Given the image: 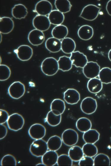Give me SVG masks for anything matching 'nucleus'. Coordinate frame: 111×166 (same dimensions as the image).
<instances>
[{
  "label": "nucleus",
  "instance_id": "obj_2",
  "mask_svg": "<svg viewBox=\"0 0 111 166\" xmlns=\"http://www.w3.org/2000/svg\"><path fill=\"white\" fill-rule=\"evenodd\" d=\"M48 149L47 143L41 139L35 140L31 144L29 148L30 153L37 157H42Z\"/></svg>",
  "mask_w": 111,
  "mask_h": 166
},
{
  "label": "nucleus",
  "instance_id": "obj_17",
  "mask_svg": "<svg viewBox=\"0 0 111 166\" xmlns=\"http://www.w3.org/2000/svg\"><path fill=\"white\" fill-rule=\"evenodd\" d=\"M58 157L56 151L50 150L42 157V162L45 166L54 165L57 163Z\"/></svg>",
  "mask_w": 111,
  "mask_h": 166
},
{
  "label": "nucleus",
  "instance_id": "obj_30",
  "mask_svg": "<svg viewBox=\"0 0 111 166\" xmlns=\"http://www.w3.org/2000/svg\"><path fill=\"white\" fill-rule=\"evenodd\" d=\"M58 62L59 69L63 71H68L72 68V64L70 57L65 56L60 57Z\"/></svg>",
  "mask_w": 111,
  "mask_h": 166
},
{
  "label": "nucleus",
  "instance_id": "obj_1",
  "mask_svg": "<svg viewBox=\"0 0 111 166\" xmlns=\"http://www.w3.org/2000/svg\"><path fill=\"white\" fill-rule=\"evenodd\" d=\"M41 68L45 75L48 76L53 75L59 69L58 61L53 57L46 58L42 62Z\"/></svg>",
  "mask_w": 111,
  "mask_h": 166
},
{
  "label": "nucleus",
  "instance_id": "obj_22",
  "mask_svg": "<svg viewBox=\"0 0 111 166\" xmlns=\"http://www.w3.org/2000/svg\"><path fill=\"white\" fill-rule=\"evenodd\" d=\"M100 133L95 129H90L84 133L83 138L85 143L94 144L99 139Z\"/></svg>",
  "mask_w": 111,
  "mask_h": 166
},
{
  "label": "nucleus",
  "instance_id": "obj_35",
  "mask_svg": "<svg viewBox=\"0 0 111 166\" xmlns=\"http://www.w3.org/2000/svg\"><path fill=\"white\" fill-rule=\"evenodd\" d=\"M82 149L85 156L92 157L96 155L98 150L94 144L86 143L83 146Z\"/></svg>",
  "mask_w": 111,
  "mask_h": 166
},
{
  "label": "nucleus",
  "instance_id": "obj_42",
  "mask_svg": "<svg viewBox=\"0 0 111 166\" xmlns=\"http://www.w3.org/2000/svg\"><path fill=\"white\" fill-rule=\"evenodd\" d=\"M106 10L108 14L111 16V0L107 2L106 6Z\"/></svg>",
  "mask_w": 111,
  "mask_h": 166
},
{
  "label": "nucleus",
  "instance_id": "obj_32",
  "mask_svg": "<svg viewBox=\"0 0 111 166\" xmlns=\"http://www.w3.org/2000/svg\"><path fill=\"white\" fill-rule=\"evenodd\" d=\"M94 166H110V160L107 155L100 153L95 156L94 159Z\"/></svg>",
  "mask_w": 111,
  "mask_h": 166
},
{
  "label": "nucleus",
  "instance_id": "obj_29",
  "mask_svg": "<svg viewBox=\"0 0 111 166\" xmlns=\"http://www.w3.org/2000/svg\"><path fill=\"white\" fill-rule=\"evenodd\" d=\"M48 148L50 150L56 151L61 147L62 141L60 137L54 135L50 137L47 142Z\"/></svg>",
  "mask_w": 111,
  "mask_h": 166
},
{
  "label": "nucleus",
  "instance_id": "obj_6",
  "mask_svg": "<svg viewBox=\"0 0 111 166\" xmlns=\"http://www.w3.org/2000/svg\"><path fill=\"white\" fill-rule=\"evenodd\" d=\"M61 139L65 145L69 146H72L77 143L79 139L78 135L75 130L68 128L63 132Z\"/></svg>",
  "mask_w": 111,
  "mask_h": 166
},
{
  "label": "nucleus",
  "instance_id": "obj_36",
  "mask_svg": "<svg viewBox=\"0 0 111 166\" xmlns=\"http://www.w3.org/2000/svg\"><path fill=\"white\" fill-rule=\"evenodd\" d=\"M0 164L1 166H16L17 161L14 156L10 154H7L2 158Z\"/></svg>",
  "mask_w": 111,
  "mask_h": 166
},
{
  "label": "nucleus",
  "instance_id": "obj_40",
  "mask_svg": "<svg viewBox=\"0 0 111 166\" xmlns=\"http://www.w3.org/2000/svg\"><path fill=\"white\" fill-rule=\"evenodd\" d=\"M8 112L6 110L0 109V124H3L7 122L9 117Z\"/></svg>",
  "mask_w": 111,
  "mask_h": 166
},
{
  "label": "nucleus",
  "instance_id": "obj_3",
  "mask_svg": "<svg viewBox=\"0 0 111 166\" xmlns=\"http://www.w3.org/2000/svg\"><path fill=\"white\" fill-rule=\"evenodd\" d=\"M101 8L96 5L89 4L83 9L79 17L88 21H93L98 17Z\"/></svg>",
  "mask_w": 111,
  "mask_h": 166
},
{
  "label": "nucleus",
  "instance_id": "obj_4",
  "mask_svg": "<svg viewBox=\"0 0 111 166\" xmlns=\"http://www.w3.org/2000/svg\"><path fill=\"white\" fill-rule=\"evenodd\" d=\"M7 123L10 130L16 131L23 128L25 121L21 115L18 113H14L9 116Z\"/></svg>",
  "mask_w": 111,
  "mask_h": 166
},
{
  "label": "nucleus",
  "instance_id": "obj_21",
  "mask_svg": "<svg viewBox=\"0 0 111 166\" xmlns=\"http://www.w3.org/2000/svg\"><path fill=\"white\" fill-rule=\"evenodd\" d=\"M76 47L74 41L70 38L66 37L61 41V50L65 54H71L74 51Z\"/></svg>",
  "mask_w": 111,
  "mask_h": 166
},
{
  "label": "nucleus",
  "instance_id": "obj_14",
  "mask_svg": "<svg viewBox=\"0 0 111 166\" xmlns=\"http://www.w3.org/2000/svg\"><path fill=\"white\" fill-rule=\"evenodd\" d=\"M70 58L72 65L77 67L83 68L88 62L86 56L79 51L72 53Z\"/></svg>",
  "mask_w": 111,
  "mask_h": 166
},
{
  "label": "nucleus",
  "instance_id": "obj_15",
  "mask_svg": "<svg viewBox=\"0 0 111 166\" xmlns=\"http://www.w3.org/2000/svg\"><path fill=\"white\" fill-rule=\"evenodd\" d=\"M80 98L79 93L74 89L69 88L64 92V99L68 104H76L80 100Z\"/></svg>",
  "mask_w": 111,
  "mask_h": 166
},
{
  "label": "nucleus",
  "instance_id": "obj_19",
  "mask_svg": "<svg viewBox=\"0 0 111 166\" xmlns=\"http://www.w3.org/2000/svg\"><path fill=\"white\" fill-rule=\"evenodd\" d=\"M66 108L65 102L59 99H54L50 105V110L55 115H61L64 112Z\"/></svg>",
  "mask_w": 111,
  "mask_h": 166
},
{
  "label": "nucleus",
  "instance_id": "obj_25",
  "mask_svg": "<svg viewBox=\"0 0 111 166\" xmlns=\"http://www.w3.org/2000/svg\"><path fill=\"white\" fill-rule=\"evenodd\" d=\"M102 87V83L99 78H96L90 79L87 84L88 91L93 94L99 93L101 91Z\"/></svg>",
  "mask_w": 111,
  "mask_h": 166
},
{
  "label": "nucleus",
  "instance_id": "obj_11",
  "mask_svg": "<svg viewBox=\"0 0 111 166\" xmlns=\"http://www.w3.org/2000/svg\"><path fill=\"white\" fill-rule=\"evenodd\" d=\"M14 52L16 54L18 58L23 61L29 60L33 54L32 48L29 46L26 45H20L15 50Z\"/></svg>",
  "mask_w": 111,
  "mask_h": 166
},
{
  "label": "nucleus",
  "instance_id": "obj_26",
  "mask_svg": "<svg viewBox=\"0 0 111 166\" xmlns=\"http://www.w3.org/2000/svg\"><path fill=\"white\" fill-rule=\"evenodd\" d=\"M48 17L50 23L56 25H61L64 20V14L57 10H53Z\"/></svg>",
  "mask_w": 111,
  "mask_h": 166
},
{
  "label": "nucleus",
  "instance_id": "obj_41",
  "mask_svg": "<svg viewBox=\"0 0 111 166\" xmlns=\"http://www.w3.org/2000/svg\"><path fill=\"white\" fill-rule=\"evenodd\" d=\"M7 133L6 126L3 124H0V139H2L5 137Z\"/></svg>",
  "mask_w": 111,
  "mask_h": 166
},
{
  "label": "nucleus",
  "instance_id": "obj_33",
  "mask_svg": "<svg viewBox=\"0 0 111 166\" xmlns=\"http://www.w3.org/2000/svg\"><path fill=\"white\" fill-rule=\"evenodd\" d=\"M98 77L102 83L108 84L111 83V68L104 67L100 70Z\"/></svg>",
  "mask_w": 111,
  "mask_h": 166
},
{
  "label": "nucleus",
  "instance_id": "obj_7",
  "mask_svg": "<svg viewBox=\"0 0 111 166\" xmlns=\"http://www.w3.org/2000/svg\"><path fill=\"white\" fill-rule=\"evenodd\" d=\"M80 107L84 113L87 115L92 114L95 112L97 108L96 101L92 97H86L82 101Z\"/></svg>",
  "mask_w": 111,
  "mask_h": 166
},
{
  "label": "nucleus",
  "instance_id": "obj_5",
  "mask_svg": "<svg viewBox=\"0 0 111 166\" xmlns=\"http://www.w3.org/2000/svg\"><path fill=\"white\" fill-rule=\"evenodd\" d=\"M25 87L22 83L19 81L12 83L8 89V93L12 98L18 99L22 97L25 92Z\"/></svg>",
  "mask_w": 111,
  "mask_h": 166
},
{
  "label": "nucleus",
  "instance_id": "obj_31",
  "mask_svg": "<svg viewBox=\"0 0 111 166\" xmlns=\"http://www.w3.org/2000/svg\"><path fill=\"white\" fill-rule=\"evenodd\" d=\"M54 4L57 10L63 14L69 12L72 6L68 0H56Z\"/></svg>",
  "mask_w": 111,
  "mask_h": 166
},
{
  "label": "nucleus",
  "instance_id": "obj_39",
  "mask_svg": "<svg viewBox=\"0 0 111 166\" xmlns=\"http://www.w3.org/2000/svg\"><path fill=\"white\" fill-rule=\"evenodd\" d=\"M79 166H94L93 159L92 157L87 156H83L79 161Z\"/></svg>",
  "mask_w": 111,
  "mask_h": 166
},
{
  "label": "nucleus",
  "instance_id": "obj_23",
  "mask_svg": "<svg viewBox=\"0 0 111 166\" xmlns=\"http://www.w3.org/2000/svg\"><path fill=\"white\" fill-rule=\"evenodd\" d=\"M68 30L67 27L64 25H56L52 29L51 34L53 37L58 40H63L68 35Z\"/></svg>",
  "mask_w": 111,
  "mask_h": 166
},
{
  "label": "nucleus",
  "instance_id": "obj_44",
  "mask_svg": "<svg viewBox=\"0 0 111 166\" xmlns=\"http://www.w3.org/2000/svg\"><path fill=\"white\" fill-rule=\"evenodd\" d=\"M36 165H45L43 163H39Z\"/></svg>",
  "mask_w": 111,
  "mask_h": 166
},
{
  "label": "nucleus",
  "instance_id": "obj_27",
  "mask_svg": "<svg viewBox=\"0 0 111 166\" xmlns=\"http://www.w3.org/2000/svg\"><path fill=\"white\" fill-rule=\"evenodd\" d=\"M68 155L73 161L78 162L82 158L84 154L81 147L77 145H74L69 149Z\"/></svg>",
  "mask_w": 111,
  "mask_h": 166
},
{
  "label": "nucleus",
  "instance_id": "obj_45",
  "mask_svg": "<svg viewBox=\"0 0 111 166\" xmlns=\"http://www.w3.org/2000/svg\"><path fill=\"white\" fill-rule=\"evenodd\" d=\"M0 43L1 42V40H2V37H2V36L1 35V33H0Z\"/></svg>",
  "mask_w": 111,
  "mask_h": 166
},
{
  "label": "nucleus",
  "instance_id": "obj_38",
  "mask_svg": "<svg viewBox=\"0 0 111 166\" xmlns=\"http://www.w3.org/2000/svg\"><path fill=\"white\" fill-rule=\"evenodd\" d=\"M0 80L1 81H5L10 77L11 71L9 67L5 65H0Z\"/></svg>",
  "mask_w": 111,
  "mask_h": 166
},
{
  "label": "nucleus",
  "instance_id": "obj_37",
  "mask_svg": "<svg viewBox=\"0 0 111 166\" xmlns=\"http://www.w3.org/2000/svg\"><path fill=\"white\" fill-rule=\"evenodd\" d=\"M57 164L58 166H72L73 161L68 155L62 154L58 156Z\"/></svg>",
  "mask_w": 111,
  "mask_h": 166
},
{
  "label": "nucleus",
  "instance_id": "obj_34",
  "mask_svg": "<svg viewBox=\"0 0 111 166\" xmlns=\"http://www.w3.org/2000/svg\"><path fill=\"white\" fill-rule=\"evenodd\" d=\"M45 120L50 125L53 127L56 126L61 123V115H56L50 110L47 113Z\"/></svg>",
  "mask_w": 111,
  "mask_h": 166
},
{
  "label": "nucleus",
  "instance_id": "obj_18",
  "mask_svg": "<svg viewBox=\"0 0 111 166\" xmlns=\"http://www.w3.org/2000/svg\"><path fill=\"white\" fill-rule=\"evenodd\" d=\"M46 49L52 53H56L61 49V41L53 37L48 38L45 42Z\"/></svg>",
  "mask_w": 111,
  "mask_h": 166
},
{
  "label": "nucleus",
  "instance_id": "obj_16",
  "mask_svg": "<svg viewBox=\"0 0 111 166\" xmlns=\"http://www.w3.org/2000/svg\"><path fill=\"white\" fill-rule=\"evenodd\" d=\"M14 22L10 17H1L0 18V32L4 34L11 32L14 28Z\"/></svg>",
  "mask_w": 111,
  "mask_h": 166
},
{
  "label": "nucleus",
  "instance_id": "obj_8",
  "mask_svg": "<svg viewBox=\"0 0 111 166\" xmlns=\"http://www.w3.org/2000/svg\"><path fill=\"white\" fill-rule=\"evenodd\" d=\"M100 70V67L97 62L90 61L83 68V72L85 77L90 79L98 76Z\"/></svg>",
  "mask_w": 111,
  "mask_h": 166
},
{
  "label": "nucleus",
  "instance_id": "obj_43",
  "mask_svg": "<svg viewBox=\"0 0 111 166\" xmlns=\"http://www.w3.org/2000/svg\"><path fill=\"white\" fill-rule=\"evenodd\" d=\"M108 56L109 59L111 62V49L108 52Z\"/></svg>",
  "mask_w": 111,
  "mask_h": 166
},
{
  "label": "nucleus",
  "instance_id": "obj_20",
  "mask_svg": "<svg viewBox=\"0 0 111 166\" xmlns=\"http://www.w3.org/2000/svg\"><path fill=\"white\" fill-rule=\"evenodd\" d=\"M93 30L92 27L88 25L81 26L77 31V35L81 39L87 41L91 39L93 35Z\"/></svg>",
  "mask_w": 111,
  "mask_h": 166
},
{
  "label": "nucleus",
  "instance_id": "obj_13",
  "mask_svg": "<svg viewBox=\"0 0 111 166\" xmlns=\"http://www.w3.org/2000/svg\"><path fill=\"white\" fill-rule=\"evenodd\" d=\"M28 39L32 45L38 46L43 42L45 40V36L42 31L34 29L29 32Z\"/></svg>",
  "mask_w": 111,
  "mask_h": 166
},
{
  "label": "nucleus",
  "instance_id": "obj_10",
  "mask_svg": "<svg viewBox=\"0 0 111 166\" xmlns=\"http://www.w3.org/2000/svg\"><path fill=\"white\" fill-rule=\"evenodd\" d=\"M46 129L45 127L40 123H35L32 125L28 130L30 136L34 140L42 139L45 135Z\"/></svg>",
  "mask_w": 111,
  "mask_h": 166
},
{
  "label": "nucleus",
  "instance_id": "obj_24",
  "mask_svg": "<svg viewBox=\"0 0 111 166\" xmlns=\"http://www.w3.org/2000/svg\"><path fill=\"white\" fill-rule=\"evenodd\" d=\"M11 12L13 17L18 19L25 18L28 13L27 8L21 4L15 5L12 8Z\"/></svg>",
  "mask_w": 111,
  "mask_h": 166
},
{
  "label": "nucleus",
  "instance_id": "obj_28",
  "mask_svg": "<svg viewBox=\"0 0 111 166\" xmlns=\"http://www.w3.org/2000/svg\"><path fill=\"white\" fill-rule=\"evenodd\" d=\"M92 125L91 120L85 117H81L79 118L76 123L77 129L83 133H84L91 129Z\"/></svg>",
  "mask_w": 111,
  "mask_h": 166
},
{
  "label": "nucleus",
  "instance_id": "obj_9",
  "mask_svg": "<svg viewBox=\"0 0 111 166\" xmlns=\"http://www.w3.org/2000/svg\"><path fill=\"white\" fill-rule=\"evenodd\" d=\"M32 24L35 29L43 32L49 29L51 23L47 16L38 14L33 19Z\"/></svg>",
  "mask_w": 111,
  "mask_h": 166
},
{
  "label": "nucleus",
  "instance_id": "obj_12",
  "mask_svg": "<svg viewBox=\"0 0 111 166\" xmlns=\"http://www.w3.org/2000/svg\"><path fill=\"white\" fill-rule=\"evenodd\" d=\"M52 9V5L50 2L47 0H42L36 4L33 11L38 15L46 16L50 13Z\"/></svg>",
  "mask_w": 111,
  "mask_h": 166
}]
</instances>
